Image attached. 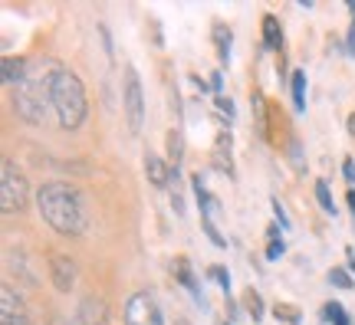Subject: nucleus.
I'll return each mask as SVG.
<instances>
[{"instance_id":"obj_20","label":"nucleus","mask_w":355,"mask_h":325,"mask_svg":"<svg viewBox=\"0 0 355 325\" xmlns=\"http://www.w3.org/2000/svg\"><path fill=\"white\" fill-rule=\"evenodd\" d=\"M243 309H247V315H250L254 322L263 319V299H260V292H257V289H247V296H243Z\"/></svg>"},{"instance_id":"obj_14","label":"nucleus","mask_w":355,"mask_h":325,"mask_svg":"<svg viewBox=\"0 0 355 325\" xmlns=\"http://www.w3.org/2000/svg\"><path fill=\"white\" fill-rule=\"evenodd\" d=\"M26 69H30V63L26 60H20V56H3V63H0V73H3V86L17 89L20 82L26 79Z\"/></svg>"},{"instance_id":"obj_3","label":"nucleus","mask_w":355,"mask_h":325,"mask_svg":"<svg viewBox=\"0 0 355 325\" xmlns=\"http://www.w3.org/2000/svg\"><path fill=\"white\" fill-rule=\"evenodd\" d=\"M53 66H56V63H50L46 69H43V63H30L26 79L13 89V112L20 115L26 125H43V118H46Z\"/></svg>"},{"instance_id":"obj_2","label":"nucleus","mask_w":355,"mask_h":325,"mask_svg":"<svg viewBox=\"0 0 355 325\" xmlns=\"http://www.w3.org/2000/svg\"><path fill=\"white\" fill-rule=\"evenodd\" d=\"M50 109L56 112V122L66 132H76L89 115V99L86 89H83V79L60 63L53 66L50 73Z\"/></svg>"},{"instance_id":"obj_13","label":"nucleus","mask_w":355,"mask_h":325,"mask_svg":"<svg viewBox=\"0 0 355 325\" xmlns=\"http://www.w3.org/2000/svg\"><path fill=\"white\" fill-rule=\"evenodd\" d=\"M211 39H214V50H217L220 66H227L230 63V46H234V33H230V26L220 24V20H214V26H211Z\"/></svg>"},{"instance_id":"obj_21","label":"nucleus","mask_w":355,"mask_h":325,"mask_svg":"<svg viewBox=\"0 0 355 325\" xmlns=\"http://www.w3.org/2000/svg\"><path fill=\"white\" fill-rule=\"evenodd\" d=\"M316 200H319V207L329 213V217H336V200H332V191L326 181H316Z\"/></svg>"},{"instance_id":"obj_34","label":"nucleus","mask_w":355,"mask_h":325,"mask_svg":"<svg viewBox=\"0 0 355 325\" xmlns=\"http://www.w3.org/2000/svg\"><path fill=\"white\" fill-rule=\"evenodd\" d=\"M50 325H76V322H73V315H53Z\"/></svg>"},{"instance_id":"obj_35","label":"nucleus","mask_w":355,"mask_h":325,"mask_svg":"<svg viewBox=\"0 0 355 325\" xmlns=\"http://www.w3.org/2000/svg\"><path fill=\"white\" fill-rule=\"evenodd\" d=\"M152 325H165V313H162V306H155V313H152Z\"/></svg>"},{"instance_id":"obj_4","label":"nucleus","mask_w":355,"mask_h":325,"mask_svg":"<svg viewBox=\"0 0 355 325\" xmlns=\"http://www.w3.org/2000/svg\"><path fill=\"white\" fill-rule=\"evenodd\" d=\"M30 204V181L17 168L13 158L0 161V211L3 213H20Z\"/></svg>"},{"instance_id":"obj_38","label":"nucleus","mask_w":355,"mask_h":325,"mask_svg":"<svg viewBox=\"0 0 355 325\" xmlns=\"http://www.w3.org/2000/svg\"><path fill=\"white\" fill-rule=\"evenodd\" d=\"M175 325H194V322H191L188 315H175Z\"/></svg>"},{"instance_id":"obj_28","label":"nucleus","mask_w":355,"mask_h":325,"mask_svg":"<svg viewBox=\"0 0 355 325\" xmlns=\"http://www.w3.org/2000/svg\"><path fill=\"white\" fill-rule=\"evenodd\" d=\"M214 109L220 115H227V118H234V112H237V109H234V102H230L227 96H217V99H214Z\"/></svg>"},{"instance_id":"obj_41","label":"nucleus","mask_w":355,"mask_h":325,"mask_svg":"<svg viewBox=\"0 0 355 325\" xmlns=\"http://www.w3.org/2000/svg\"><path fill=\"white\" fill-rule=\"evenodd\" d=\"M220 325H234V322H220Z\"/></svg>"},{"instance_id":"obj_7","label":"nucleus","mask_w":355,"mask_h":325,"mask_svg":"<svg viewBox=\"0 0 355 325\" xmlns=\"http://www.w3.org/2000/svg\"><path fill=\"white\" fill-rule=\"evenodd\" d=\"M155 296L148 289L132 292L125 302V313H122V325H152V313H155Z\"/></svg>"},{"instance_id":"obj_6","label":"nucleus","mask_w":355,"mask_h":325,"mask_svg":"<svg viewBox=\"0 0 355 325\" xmlns=\"http://www.w3.org/2000/svg\"><path fill=\"white\" fill-rule=\"evenodd\" d=\"M0 325H33V315H30L24 292L13 283L0 286Z\"/></svg>"},{"instance_id":"obj_17","label":"nucleus","mask_w":355,"mask_h":325,"mask_svg":"<svg viewBox=\"0 0 355 325\" xmlns=\"http://www.w3.org/2000/svg\"><path fill=\"white\" fill-rule=\"evenodd\" d=\"M290 89H293V109L303 115L306 112V69H293Z\"/></svg>"},{"instance_id":"obj_39","label":"nucleus","mask_w":355,"mask_h":325,"mask_svg":"<svg viewBox=\"0 0 355 325\" xmlns=\"http://www.w3.org/2000/svg\"><path fill=\"white\" fill-rule=\"evenodd\" d=\"M349 273L355 276V250H349Z\"/></svg>"},{"instance_id":"obj_19","label":"nucleus","mask_w":355,"mask_h":325,"mask_svg":"<svg viewBox=\"0 0 355 325\" xmlns=\"http://www.w3.org/2000/svg\"><path fill=\"white\" fill-rule=\"evenodd\" d=\"M279 230H283L279 224H270V230H266V237H270V243H266V260H279L283 250H286V243H283V237H279Z\"/></svg>"},{"instance_id":"obj_32","label":"nucleus","mask_w":355,"mask_h":325,"mask_svg":"<svg viewBox=\"0 0 355 325\" xmlns=\"http://www.w3.org/2000/svg\"><path fill=\"white\" fill-rule=\"evenodd\" d=\"M343 175H345V181H349V184H355V161H352V158H345V161H343Z\"/></svg>"},{"instance_id":"obj_1","label":"nucleus","mask_w":355,"mask_h":325,"mask_svg":"<svg viewBox=\"0 0 355 325\" xmlns=\"http://www.w3.org/2000/svg\"><path fill=\"white\" fill-rule=\"evenodd\" d=\"M40 217L63 237H83L89 227V207L86 197L76 184L69 181H46L37 191Z\"/></svg>"},{"instance_id":"obj_23","label":"nucleus","mask_w":355,"mask_h":325,"mask_svg":"<svg viewBox=\"0 0 355 325\" xmlns=\"http://www.w3.org/2000/svg\"><path fill=\"white\" fill-rule=\"evenodd\" d=\"M273 315H277V319H283L286 325H300V309H296V306H290V302H277V306H273Z\"/></svg>"},{"instance_id":"obj_27","label":"nucleus","mask_w":355,"mask_h":325,"mask_svg":"<svg viewBox=\"0 0 355 325\" xmlns=\"http://www.w3.org/2000/svg\"><path fill=\"white\" fill-rule=\"evenodd\" d=\"M290 158H293V168H300V171H303V145H300V138L296 135L290 138Z\"/></svg>"},{"instance_id":"obj_11","label":"nucleus","mask_w":355,"mask_h":325,"mask_svg":"<svg viewBox=\"0 0 355 325\" xmlns=\"http://www.w3.org/2000/svg\"><path fill=\"white\" fill-rule=\"evenodd\" d=\"M145 175H148V184L158 191L171 188V164H165L162 155H155V151H145Z\"/></svg>"},{"instance_id":"obj_15","label":"nucleus","mask_w":355,"mask_h":325,"mask_svg":"<svg viewBox=\"0 0 355 325\" xmlns=\"http://www.w3.org/2000/svg\"><path fill=\"white\" fill-rule=\"evenodd\" d=\"M7 270L17 273V283H24V286H37V273L30 270V263H26V256L20 250L17 253L7 250Z\"/></svg>"},{"instance_id":"obj_26","label":"nucleus","mask_w":355,"mask_h":325,"mask_svg":"<svg viewBox=\"0 0 355 325\" xmlns=\"http://www.w3.org/2000/svg\"><path fill=\"white\" fill-rule=\"evenodd\" d=\"M207 276H214L217 283H220V289H224V296H230V273L224 270V266H211V270H207Z\"/></svg>"},{"instance_id":"obj_29","label":"nucleus","mask_w":355,"mask_h":325,"mask_svg":"<svg viewBox=\"0 0 355 325\" xmlns=\"http://www.w3.org/2000/svg\"><path fill=\"white\" fill-rule=\"evenodd\" d=\"M273 213H277V224L283 227V230H290V217H286V211H283V204H279L277 197H273Z\"/></svg>"},{"instance_id":"obj_24","label":"nucleus","mask_w":355,"mask_h":325,"mask_svg":"<svg viewBox=\"0 0 355 325\" xmlns=\"http://www.w3.org/2000/svg\"><path fill=\"white\" fill-rule=\"evenodd\" d=\"M322 313H326V322H332V325H352L339 302H326V309H322Z\"/></svg>"},{"instance_id":"obj_18","label":"nucleus","mask_w":355,"mask_h":325,"mask_svg":"<svg viewBox=\"0 0 355 325\" xmlns=\"http://www.w3.org/2000/svg\"><path fill=\"white\" fill-rule=\"evenodd\" d=\"M165 148H168V161L181 168V161H184V132H181V128H171V132H168Z\"/></svg>"},{"instance_id":"obj_8","label":"nucleus","mask_w":355,"mask_h":325,"mask_svg":"<svg viewBox=\"0 0 355 325\" xmlns=\"http://www.w3.org/2000/svg\"><path fill=\"white\" fill-rule=\"evenodd\" d=\"M73 322L76 325H105L109 322V309H105V299L96 296V292H89L83 296L76 306V313H73Z\"/></svg>"},{"instance_id":"obj_31","label":"nucleus","mask_w":355,"mask_h":325,"mask_svg":"<svg viewBox=\"0 0 355 325\" xmlns=\"http://www.w3.org/2000/svg\"><path fill=\"white\" fill-rule=\"evenodd\" d=\"M171 207H175L178 217L184 213V194H181V188H171Z\"/></svg>"},{"instance_id":"obj_22","label":"nucleus","mask_w":355,"mask_h":325,"mask_svg":"<svg viewBox=\"0 0 355 325\" xmlns=\"http://www.w3.org/2000/svg\"><path fill=\"white\" fill-rule=\"evenodd\" d=\"M329 283L336 289H352L355 286V276L345 270V266H332L329 270Z\"/></svg>"},{"instance_id":"obj_40","label":"nucleus","mask_w":355,"mask_h":325,"mask_svg":"<svg viewBox=\"0 0 355 325\" xmlns=\"http://www.w3.org/2000/svg\"><path fill=\"white\" fill-rule=\"evenodd\" d=\"M349 135H352V138H355V112H352V115H349Z\"/></svg>"},{"instance_id":"obj_30","label":"nucleus","mask_w":355,"mask_h":325,"mask_svg":"<svg viewBox=\"0 0 355 325\" xmlns=\"http://www.w3.org/2000/svg\"><path fill=\"white\" fill-rule=\"evenodd\" d=\"M345 56L355 60V13H352V24H349V37H345Z\"/></svg>"},{"instance_id":"obj_36","label":"nucleus","mask_w":355,"mask_h":325,"mask_svg":"<svg viewBox=\"0 0 355 325\" xmlns=\"http://www.w3.org/2000/svg\"><path fill=\"white\" fill-rule=\"evenodd\" d=\"M191 82H194V86L201 89V92H207V86H211V82H204L201 76H191Z\"/></svg>"},{"instance_id":"obj_12","label":"nucleus","mask_w":355,"mask_h":325,"mask_svg":"<svg viewBox=\"0 0 355 325\" xmlns=\"http://www.w3.org/2000/svg\"><path fill=\"white\" fill-rule=\"evenodd\" d=\"M214 168L220 175H234V135H230L227 128L224 132H217L214 138Z\"/></svg>"},{"instance_id":"obj_25","label":"nucleus","mask_w":355,"mask_h":325,"mask_svg":"<svg viewBox=\"0 0 355 325\" xmlns=\"http://www.w3.org/2000/svg\"><path fill=\"white\" fill-rule=\"evenodd\" d=\"M201 227H204V234L211 237V243H214V247H227V240L220 237V230H217V224L211 220V217H207V213H201Z\"/></svg>"},{"instance_id":"obj_33","label":"nucleus","mask_w":355,"mask_h":325,"mask_svg":"<svg viewBox=\"0 0 355 325\" xmlns=\"http://www.w3.org/2000/svg\"><path fill=\"white\" fill-rule=\"evenodd\" d=\"M211 89L220 96V89H224V76H220V73H211Z\"/></svg>"},{"instance_id":"obj_37","label":"nucleus","mask_w":355,"mask_h":325,"mask_svg":"<svg viewBox=\"0 0 355 325\" xmlns=\"http://www.w3.org/2000/svg\"><path fill=\"white\" fill-rule=\"evenodd\" d=\"M345 200H349V207H352V213H355V188H349V194H345Z\"/></svg>"},{"instance_id":"obj_10","label":"nucleus","mask_w":355,"mask_h":325,"mask_svg":"<svg viewBox=\"0 0 355 325\" xmlns=\"http://www.w3.org/2000/svg\"><path fill=\"white\" fill-rule=\"evenodd\" d=\"M175 279L181 283V286L191 292V299L198 302L201 309H207V296H204V289H201V283H198V276H194V270H191V263H188V256H175Z\"/></svg>"},{"instance_id":"obj_5","label":"nucleus","mask_w":355,"mask_h":325,"mask_svg":"<svg viewBox=\"0 0 355 325\" xmlns=\"http://www.w3.org/2000/svg\"><path fill=\"white\" fill-rule=\"evenodd\" d=\"M125 79H122V112H125L128 132L139 135L145 125V92H141V79L135 66H125Z\"/></svg>"},{"instance_id":"obj_9","label":"nucleus","mask_w":355,"mask_h":325,"mask_svg":"<svg viewBox=\"0 0 355 325\" xmlns=\"http://www.w3.org/2000/svg\"><path fill=\"white\" fill-rule=\"evenodd\" d=\"M76 260L73 256H66V253H56V256H50V279L53 286H56V292H69V289L76 286Z\"/></svg>"},{"instance_id":"obj_16","label":"nucleus","mask_w":355,"mask_h":325,"mask_svg":"<svg viewBox=\"0 0 355 325\" xmlns=\"http://www.w3.org/2000/svg\"><path fill=\"white\" fill-rule=\"evenodd\" d=\"M263 50H279L283 53V30L273 13H263Z\"/></svg>"}]
</instances>
